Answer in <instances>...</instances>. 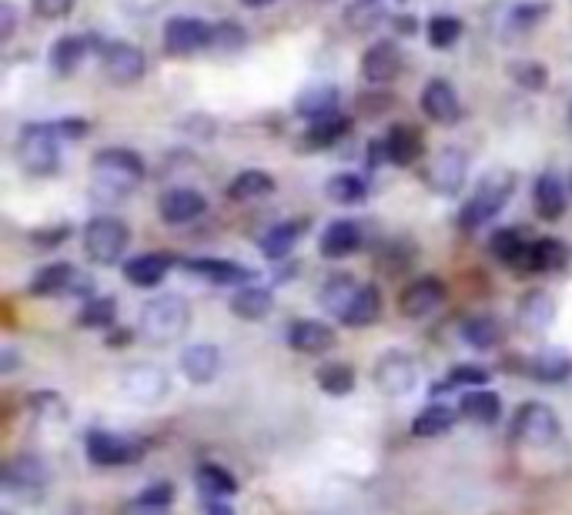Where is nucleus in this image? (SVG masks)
<instances>
[{
    "label": "nucleus",
    "instance_id": "obj_1",
    "mask_svg": "<svg viewBox=\"0 0 572 515\" xmlns=\"http://www.w3.org/2000/svg\"><path fill=\"white\" fill-rule=\"evenodd\" d=\"M144 182V161L128 147H105L91 157V195L105 205L124 201Z\"/></svg>",
    "mask_w": 572,
    "mask_h": 515
},
{
    "label": "nucleus",
    "instance_id": "obj_2",
    "mask_svg": "<svg viewBox=\"0 0 572 515\" xmlns=\"http://www.w3.org/2000/svg\"><path fill=\"white\" fill-rule=\"evenodd\" d=\"M191 328V305L188 298L165 292L151 302H144L138 315V335L147 346H175L178 338H185Z\"/></svg>",
    "mask_w": 572,
    "mask_h": 515
},
{
    "label": "nucleus",
    "instance_id": "obj_3",
    "mask_svg": "<svg viewBox=\"0 0 572 515\" xmlns=\"http://www.w3.org/2000/svg\"><path fill=\"white\" fill-rule=\"evenodd\" d=\"M513 191H516V175H513V171H488V175L482 178V185L475 188V195L462 205L459 228L462 231H479L482 224H488L506 208Z\"/></svg>",
    "mask_w": 572,
    "mask_h": 515
},
{
    "label": "nucleus",
    "instance_id": "obj_4",
    "mask_svg": "<svg viewBox=\"0 0 572 515\" xmlns=\"http://www.w3.org/2000/svg\"><path fill=\"white\" fill-rule=\"evenodd\" d=\"M18 164L31 178H51L61 167L57 124H24L18 134Z\"/></svg>",
    "mask_w": 572,
    "mask_h": 515
},
{
    "label": "nucleus",
    "instance_id": "obj_5",
    "mask_svg": "<svg viewBox=\"0 0 572 515\" xmlns=\"http://www.w3.org/2000/svg\"><path fill=\"white\" fill-rule=\"evenodd\" d=\"M131 244V231L114 215H98L85 224V251L95 265H118Z\"/></svg>",
    "mask_w": 572,
    "mask_h": 515
},
{
    "label": "nucleus",
    "instance_id": "obj_6",
    "mask_svg": "<svg viewBox=\"0 0 572 515\" xmlns=\"http://www.w3.org/2000/svg\"><path fill=\"white\" fill-rule=\"evenodd\" d=\"M562 425L552 405L546 402H522L513 415V439L532 449H546L552 442H559Z\"/></svg>",
    "mask_w": 572,
    "mask_h": 515
},
{
    "label": "nucleus",
    "instance_id": "obj_7",
    "mask_svg": "<svg viewBox=\"0 0 572 515\" xmlns=\"http://www.w3.org/2000/svg\"><path fill=\"white\" fill-rule=\"evenodd\" d=\"M121 385V395L134 405H157L165 402L168 392H172V379L165 369H157L151 362H138V365H128L118 379Z\"/></svg>",
    "mask_w": 572,
    "mask_h": 515
},
{
    "label": "nucleus",
    "instance_id": "obj_8",
    "mask_svg": "<svg viewBox=\"0 0 572 515\" xmlns=\"http://www.w3.org/2000/svg\"><path fill=\"white\" fill-rule=\"evenodd\" d=\"M372 382L378 392L398 398V395H408L416 385H419V365L416 359L402 352V349H388L378 355L375 369H372Z\"/></svg>",
    "mask_w": 572,
    "mask_h": 515
},
{
    "label": "nucleus",
    "instance_id": "obj_9",
    "mask_svg": "<svg viewBox=\"0 0 572 515\" xmlns=\"http://www.w3.org/2000/svg\"><path fill=\"white\" fill-rule=\"evenodd\" d=\"M147 70V57L141 47L128 44V41H108L101 44V74L118 84V88H131L138 84Z\"/></svg>",
    "mask_w": 572,
    "mask_h": 515
},
{
    "label": "nucleus",
    "instance_id": "obj_10",
    "mask_svg": "<svg viewBox=\"0 0 572 515\" xmlns=\"http://www.w3.org/2000/svg\"><path fill=\"white\" fill-rule=\"evenodd\" d=\"M465 178H469V154L462 147H442V151H436V157L426 167V185L436 195H442V198L459 195L462 185H465Z\"/></svg>",
    "mask_w": 572,
    "mask_h": 515
},
{
    "label": "nucleus",
    "instance_id": "obj_11",
    "mask_svg": "<svg viewBox=\"0 0 572 515\" xmlns=\"http://www.w3.org/2000/svg\"><path fill=\"white\" fill-rule=\"evenodd\" d=\"M95 282L91 275L77 272L74 265L67 262H54L47 269H41L31 282V292L41 295V298H54V295H91Z\"/></svg>",
    "mask_w": 572,
    "mask_h": 515
},
{
    "label": "nucleus",
    "instance_id": "obj_12",
    "mask_svg": "<svg viewBox=\"0 0 572 515\" xmlns=\"http://www.w3.org/2000/svg\"><path fill=\"white\" fill-rule=\"evenodd\" d=\"M85 449H88V459H91L95 465H101V469L131 465V462L141 459V446H138L134 439L118 436V432H101V428L88 436Z\"/></svg>",
    "mask_w": 572,
    "mask_h": 515
},
{
    "label": "nucleus",
    "instance_id": "obj_13",
    "mask_svg": "<svg viewBox=\"0 0 572 515\" xmlns=\"http://www.w3.org/2000/svg\"><path fill=\"white\" fill-rule=\"evenodd\" d=\"M211 34H215V28L198 18H172L165 24V51L175 57L198 54V51L211 47Z\"/></svg>",
    "mask_w": 572,
    "mask_h": 515
},
{
    "label": "nucleus",
    "instance_id": "obj_14",
    "mask_svg": "<svg viewBox=\"0 0 572 515\" xmlns=\"http://www.w3.org/2000/svg\"><path fill=\"white\" fill-rule=\"evenodd\" d=\"M446 302V285L442 278H416L413 285H405L398 295V315L405 318H429L432 311H439Z\"/></svg>",
    "mask_w": 572,
    "mask_h": 515
},
{
    "label": "nucleus",
    "instance_id": "obj_15",
    "mask_svg": "<svg viewBox=\"0 0 572 515\" xmlns=\"http://www.w3.org/2000/svg\"><path fill=\"white\" fill-rule=\"evenodd\" d=\"M0 479H4L8 492H41L51 482V465L34 452H21V456L8 459Z\"/></svg>",
    "mask_w": 572,
    "mask_h": 515
},
{
    "label": "nucleus",
    "instance_id": "obj_16",
    "mask_svg": "<svg viewBox=\"0 0 572 515\" xmlns=\"http://www.w3.org/2000/svg\"><path fill=\"white\" fill-rule=\"evenodd\" d=\"M285 338H288V349H295L301 355H321V352L336 349V328L324 321H315V318L292 321Z\"/></svg>",
    "mask_w": 572,
    "mask_h": 515
},
{
    "label": "nucleus",
    "instance_id": "obj_17",
    "mask_svg": "<svg viewBox=\"0 0 572 515\" xmlns=\"http://www.w3.org/2000/svg\"><path fill=\"white\" fill-rule=\"evenodd\" d=\"M205 211H208V201L195 188H172V191L161 195V201H157V215L165 218L168 224H191Z\"/></svg>",
    "mask_w": 572,
    "mask_h": 515
},
{
    "label": "nucleus",
    "instance_id": "obj_18",
    "mask_svg": "<svg viewBox=\"0 0 572 515\" xmlns=\"http://www.w3.org/2000/svg\"><path fill=\"white\" fill-rule=\"evenodd\" d=\"M185 272L205 278L208 285H249L258 278L255 269L234 265V262H228V258H195V262L185 265Z\"/></svg>",
    "mask_w": 572,
    "mask_h": 515
},
{
    "label": "nucleus",
    "instance_id": "obj_19",
    "mask_svg": "<svg viewBox=\"0 0 572 515\" xmlns=\"http://www.w3.org/2000/svg\"><path fill=\"white\" fill-rule=\"evenodd\" d=\"M422 111L436 124H452L462 114V101H459V95H455V88H452L449 80L432 77L426 88H422Z\"/></svg>",
    "mask_w": 572,
    "mask_h": 515
},
{
    "label": "nucleus",
    "instance_id": "obj_20",
    "mask_svg": "<svg viewBox=\"0 0 572 515\" xmlns=\"http://www.w3.org/2000/svg\"><path fill=\"white\" fill-rule=\"evenodd\" d=\"M402 74V51L392 41H375L362 54V77L369 84H392Z\"/></svg>",
    "mask_w": 572,
    "mask_h": 515
},
{
    "label": "nucleus",
    "instance_id": "obj_21",
    "mask_svg": "<svg viewBox=\"0 0 572 515\" xmlns=\"http://www.w3.org/2000/svg\"><path fill=\"white\" fill-rule=\"evenodd\" d=\"M175 269V254L168 251H151V254H138L124 265V278L138 288H154L168 278V272Z\"/></svg>",
    "mask_w": 572,
    "mask_h": 515
},
{
    "label": "nucleus",
    "instance_id": "obj_22",
    "mask_svg": "<svg viewBox=\"0 0 572 515\" xmlns=\"http://www.w3.org/2000/svg\"><path fill=\"white\" fill-rule=\"evenodd\" d=\"M516 321H519V328L529 331V335L546 331V328L556 321V298H552L549 292H542V288L526 292L522 302H519V308H516Z\"/></svg>",
    "mask_w": 572,
    "mask_h": 515
},
{
    "label": "nucleus",
    "instance_id": "obj_23",
    "mask_svg": "<svg viewBox=\"0 0 572 515\" xmlns=\"http://www.w3.org/2000/svg\"><path fill=\"white\" fill-rule=\"evenodd\" d=\"M362 241H365L362 224L359 221H349V218H339V221H332L329 228L321 231L318 248H321L324 258H349L352 251L362 248Z\"/></svg>",
    "mask_w": 572,
    "mask_h": 515
},
{
    "label": "nucleus",
    "instance_id": "obj_24",
    "mask_svg": "<svg viewBox=\"0 0 572 515\" xmlns=\"http://www.w3.org/2000/svg\"><path fill=\"white\" fill-rule=\"evenodd\" d=\"M91 54V41L85 34H64L54 41L51 54H47V64L57 77H70L80 64H85V57Z\"/></svg>",
    "mask_w": 572,
    "mask_h": 515
},
{
    "label": "nucleus",
    "instance_id": "obj_25",
    "mask_svg": "<svg viewBox=\"0 0 572 515\" xmlns=\"http://www.w3.org/2000/svg\"><path fill=\"white\" fill-rule=\"evenodd\" d=\"M182 372L191 385H208L221 372V352L215 346H188L182 352Z\"/></svg>",
    "mask_w": 572,
    "mask_h": 515
},
{
    "label": "nucleus",
    "instance_id": "obj_26",
    "mask_svg": "<svg viewBox=\"0 0 572 515\" xmlns=\"http://www.w3.org/2000/svg\"><path fill=\"white\" fill-rule=\"evenodd\" d=\"M275 311V295L258 285H244L231 295V315L241 321H265Z\"/></svg>",
    "mask_w": 572,
    "mask_h": 515
},
{
    "label": "nucleus",
    "instance_id": "obj_27",
    "mask_svg": "<svg viewBox=\"0 0 572 515\" xmlns=\"http://www.w3.org/2000/svg\"><path fill=\"white\" fill-rule=\"evenodd\" d=\"M532 201H536V211L539 218L546 221H559L565 215V185L559 175L546 171V175L536 178V188H532Z\"/></svg>",
    "mask_w": 572,
    "mask_h": 515
},
{
    "label": "nucleus",
    "instance_id": "obj_28",
    "mask_svg": "<svg viewBox=\"0 0 572 515\" xmlns=\"http://www.w3.org/2000/svg\"><path fill=\"white\" fill-rule=\"evenodd\" d=\"M388 147V161L392 164H413L422 157L426 144H422V131L416 124H395L385 138Z\"/></svg>",
    "mask_w": 572,
    "mask_h": 515
},
{
    "label": "nucleus",
    "instance_id": "obj_29",
    "mask_svg": "<svg viewBox=\"0 0 572 515\" xmlns=\"http://www.w3.org/2000/svg\"><path fill=\"white\" fill-rule=\"evenodd\" d=\"M569 265V244L559 241V238H539L529 244V254H526V265L529 272H559Z\"/></svg>",
    "mask_w": 572,
    "mask_h": 515
},
{
    "label": "nucleus",
    "instance_id": "obj_30",
    "mask_svg": "<svg viewBox=\"0 0 572 515\" xmlns=\"http://www.w3.org/2000/svg\"><path fill=\"white\" fill-rule=\"evenodd\" d=\"M462 341L469 349L475 352H488V349H496L499 341H503V325L493 318V315H472L462 321Z\"/></svg>",
    "mask_w": 572,
    "mask_h": 515
},
{
    "label": "nucleus",
    "instance_id": "obj_31",
    "mask_svg": "<svg viewBox=\"0 0 572 515\" xmlns=\"http://www.w3.org/2000/svg\"><path fill=\"white\" fill-rule=\"evenodd\" d=\"M305 228H308V218H292V221L275 224V228L262 238L265 258H272V262H282V258H288V251L301 241Z\"/></svg>",
    "mask_w": 572,
    "mask_h": 515
},
{
    "label": "nucleus",
    "instance_id": "obj_32",
    "mask_svg": "<svg viewBox=\"0 0 572 515\" xmlns=\"http://www.w3.org/2000/svg\"><path fill=\"white\" fill-rule=\"evenodd\" d=\"M459 412L469 418V421H482V425H493L499 421L503 415V402L496 392H488V388H469L459 402Z\"/></svg>",
    "mask_w": 572,
    "mask_h": 515
},
{
    "label": "nucleus",
    "instance_id": "obj_33",
    "mask_svg": "<svg viewBox=\"0 0 572 515\" xmlns=\"http://www.w3.org/2000/svg\"><path fill=\"white\" fill-rule=\"evenodd\" d=\"M336 108H339V88H332V84H318V88H308L295 101V111L301 118H308V121L329 118V114H336Z\"/></svg>",
    "mask_w": 572,
    "mask_h": 515
},
{
    "label": "nucleus",
    "instance_id": "obj_34",
    "mask_svg": "<svg viewBox=\"0 0 572 515\" xmlns=\"http://www.w3.org/2000/svg\"><path fill=\"white\" fill-rule=\"evenodd\" d=\"M378 315H382V292H378L375 285H362L359 295L352 298V305L345 308V315H342L339 321L349 325V328H365V325H372Z\"/></svg>",
    "mask_w": 572,
    "mask_h": 515
},
{
    "label": "nucleus",
    "instance_id": "obj_35",
    "mask_svg": "<svg viewBox=\"0 0 572 515\" xmlns=\"http://www.w3.org/2000/svg\"><path fill=\"white\" fill-rule=\"evenodd\" d=\"M275 191V178L268 171H241V175L228 185V198L231 201H255V198H265Z\"/></svg>",
    "mask_w": 572,
    "mask_h": 515
},
{
    "label": "nucleus",
    "instance_id": "obj_36",
    "mask_svg": "<svg viewBox=\"0 0 572 515\" xmlns=\"http://www.w3.org/2000/svg\"><path fill=\"white\" fill-rule=\"evenodd\" d=\"M195 485H198V492H201L205 498H211V502L231 498V495L238 492L234 475H231L228 469H221V465H201V469L195 472Z\"/></svg>",
    "mask_w": 572,
    "mask_h": 515
},
{
    "label": "nucleus",
    "instance_id": "obj_37",
    "mask_svg": "<svg viewBox=\"0 0 572 515\" xmlns=\"http://www.w3.org/2000/svg\"><path fill=\"white\" fill-rule=\"evenodd\" d=\"M452 425H455V408H449V405H426L416 415V421H413V436L416 439H436V436H446Z\"/></svg>",
    "mask_w": 572,
    "mask_h": 515
},
{
    "label": "nucleus",
    "instance_id": "obj_38",
    "mask_svg": "<svg viewBox=\"0 0 572 515\" xmlns=\"http://www.w3.org/2000/svg\"><path fill=\"white\" fill-rule=\"evenodd\" d=\"M359 288H362L359 278H352V275H332L329 282H324V288H321V305L329 308L336 318H342L345 308L352 305V298L359 295Z\"/></svg>",
    "mask_w": 572,
    "mask_h": 515
},
{
    "label": "nucleus",
    "instance_id": "obj_39",
    "mask_svg": "<svg viewBox=\"0 0 572 515\" xmlns=\"http://www.w3.org/2000/svg\"><path fill=\"white\" fill-rule=\"evenodd\" d=\"M529 244L522 228H503L493 234V241H488V248H493V254L499 258V262L506 265H526V254H529Z\"/></svg>",
    "mask_w": 572,
    "mask_h": 515
},
{
    "label": "nucleus",
    "instance_id": "obj_40",
    "mask_svg": "<svg viewBox=\"0 0 572 515\" xmlns=\"http://www.w3.org/2000/svg\"><path fill=\"white\" fill-rule=\"evenodd\" d=\"M532 375L546 385H559L572 375V355L562 349H546L532 359Z\"/></svg>",
    "mask_w": 572,
    "mask_h": 515
},
{
    "label": "nucleus",
    "instance_id": "obj_41",
    "mask_svg": "<svg viewBox=\"0 0 572 515\" xmlns=\"http://www.w3.org/2000/svg\"><path fill=\"white\" fill-rule=\"evenodd\" d=\"M315 382H318L321 392H329V395L342 398V395H349V392L355 388V369L345 365V362H329V365H321V369L315 372Z\"/></svg>",
    "mask_w": 572,
    "mask_h": 515
},
{
    "label": "nucleus",
    "instance_id": "obj_42",
    "mask_svg": "<svg viewBox=\"0 0 572 515\" xmlns=\"http://www.w3.org/2000/svg\"><path fill=\"white\" fill-rule=\"evenodd\" d=\"M349 121L345 118H339V114H329V118H318V121H311L308 124V134H305V141L311 144V147H329V144H336L339 138H345L349 134Z\"/></svg>",
    "mask_w": 572,
    "mask_h": 515
},
{
    "label": "nucleus",
    "instance_id": "obj_43",
    "mask_svg": "<svg viewBox=\"0 0 572 515\" xmlns=\"http://www.w3.org/2000/svg\"><path fill=\"white\" fill-rule=\"evenodd\" d=\"M426 34H429V44L436 51H449L462 37V21L455 14H436V18H429Z\"/></svg>",
    "mask_w": 572,
    "mask_h": 515
},
{
    "label": "nucleus",
    "instance_id": "obj_44",
    "mask_svg": "<svg viewBox=\"0 0 572 515\" xmlns=\"http://www.w3.org/2000/svg\"><path fill=\"white\" fill-rule=\"evenodd\" d=\"M172 498H175V485L172 482H154L147 485L138 498H134V512H144V515H161L172 508Z\"/></svg>",
    "mask_w": 572,
    "mask_h": 515
},
{
    "label": "nucleus",
    "instance_id": "obj_45",
    "mask_svg": "<svg viewBox=\"0 0 572 515\" xmlns=\"http://www.w3.org/2000/svg\"><path fill=\"white\" fill-rule=\"evenodd\" d=\"M509 77L519 84L522 91H546L549 84V67L542 61H513Z\"/></svg>",
    "mask_w": 572,
    "mask_h": 515
},
{
    "label": "nucleus",
    "instance_id": "obj_46",
    "mask_svg": "<svg viewBox=\"0 0 572 515\" xmlns=\"http://www.w3.org/2000/svg\"><path fill=\"white\" fill-rule=\"evenodd\" d=\"M488 379H493V372L482 369V365H455V369L436 385V392H449V388H485Z\"/></svg>",
    "mask_w": 572,
    "mask_h": 515
},
{
    "label": "nucleus",
    "instance_id": "obj_47",
    "mask_svg": "<svg viewBox=\"0 0 572 515\" xmlns=\"http://www.w3.org/2000/svg\"><path fill=\"white\" fill-rule=\"evenodd\" d=\"M385 8H382V0H359V4H352L345 11V21L352 31H375L378 24H385Z\"/></svg>",
    "mask_w": 572,
    "mask_h": 515
},
{
    "label": "nucleus",
    "instance_id": "obj_48",
    "mask_svg": "<svg viewBox=\"0 0 572 515\" xmlns=\"http://www.w3.org/2000/svg\"><path fill=\"white\" fill-rule=\"evenodd\" d=\"M324 191H329V198L339 201V205H359V201H365L369 185H365V178H359V175H336Z\"/></svg>",
    "mask_w": 572,
    "mask_h": 515
},
{
    "label": "nucleus",
    "instance_id": "obj_49",
    "mask_svg": "<svg viewBox=\"0 0 572 515\" xmlns=\"http://www.w3.org/2000/svg\"><path fill=\"white\" fill-rule=\"evenodd\" d=\"M118 315V302L114 298H91L85 308H80V325L85 328H108Z\"/></svg>",
    "mask_w": 572,
    "mask_h": 515
},
{
    "label": "nucleus",
    "instance_id": "obj_50",
    "mask_svg": "<svg viewBox=\"0 0 572 515\" xmlns=\"http://www.w3.org/2000/svg\"><path fill=\"white\" fill-rule=\"evenodd\" d=\"M31 408H34L37 418H44V421L64 425V418H67V405H64L54 392H37V395L31 398Z\"/></svg>",
    "mask_w": 572,
    "mask_h": 515
},
{
    "label": "nucleus",
    "instance_id": "obj_51",
    "mask_svg": "<svg viewBox=\"0 0 572 515\" xmlns=\"http://www.w3.org/2000/svg\"><path fill=\"white\" fill-rule=\"evenodd\" d=\"M244 44H249V34H244V28H238V24H218L211 34L215 51H241Z\"/></svg>",
    "mask_w": 572,
    "mask_h": 515
},
{
    "label": "nucleus",
    "instance_id": "obj_52",
    "mask_svg": "<svg viewBox=\"0 0 572 515\" xmlns=\"http://www.w3.org/2000/svg\"><path fill=\"white\" fill-rule=\"evenodd\" d=\"M77 0H31V8L41 21H64L74 11Z\"/></svg>",
    "mask_w": 572,
    "mask_h": 515
},
{
    "label": "nucleus",
    "instance_id": "obj_53",
    "mask_svg": "<svg viewBox=\"0 0 572 515\" xmlns=\"http://www.w3.org/2000/svg\"><path fill=\"white\" fill-rule=\"evenodd\" d=\"M546 11H549V4H519V8L509 14V21H513L516 28H532V24L542 21Z\"/></svg>",
    "mask_w": 572,
    "mask_h": 515
},
{
    "label": "nucleus",
    "instance_id": "obj_54",
    "mask_svg": "<svg viewBox=\"0 0 572 515\" xmlns=\"http://www.w3.org/2000/svg\"><path fill=\"white\" fill-rule=\"evenodd\" d=\"M18 31V8L11 0H0V44H8Z\"/></svg>",
    "mask_w": 572,
    "mask_h": 515
},
{
    "label": "nucleus",
    "instance_id": "obj_55",
    "mask_svg": "<svg viewBox=\"0 0 572 515\" xmlns=\"http://www.w3.org/2000/svg\"><path fill=\"white\" fill-rule=\"evenodd\" d=\"M57 134L61 138H85L88 134V121H77V118L57 121Z\"/></svg>",
    "mask_w": 572,
    "mask_h": 515
},
{
    "label": "nucleus",
    "instance_id": "obj_56",
    "mask_svg": "<svg viewBox=\"0 0 572 515\" xmlns=\"http://www.w3.org/2000/svg\"><path fill=\"white\" fill-rule=\"evenodd\" d=\"M14 369H18V352L11 346H4V349H0V372L11 375Z\"/></svg>",
    "mask_w": 572,
    "mask_h": 515
},
{
    "label": "nucleus",
    "instance_id": "obj_57",
    "mask_svg": "<svg viewBox=\"0 0 572 515\" xmlns=\"http://www.w3.org/2000/svg\"><path fill=\"white\" fill-rule=\"evenodd\" d=\"M208 515H234V512H231V508H228V505H224V502H215V505H211V512H208Z\"/></svg>",
    "mask_w": 572,
    "mask_h": 515
},
{
    "label": "nucleus",
    "instance_id": "obj_58",
    "mask_svg": "<svg viewBox=\"0 0 572 515\" xmlns=\"http://www.w3.org/2000/svg\"><path fill=\"white\" fill-rule=\"evenodd\" d=\"M241 4H249V8H268V4H275V0H241Z\"/></svg>",
    "mask_w": 572,
    "mask_h": 515
}]
</instances>
